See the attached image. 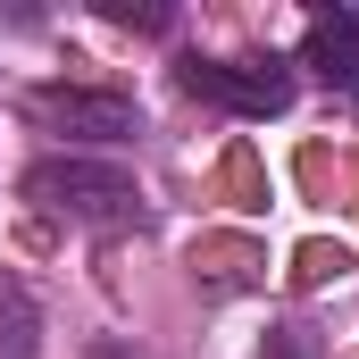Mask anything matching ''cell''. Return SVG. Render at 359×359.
I'll return each instance as SVG.
<instances>
[{"label":"cell","mask_w":359,"mask_h":359,"mask_svg":"<svg viewBox=\"0 0 359 359\" xmlns=\"http://www.w3.org/2000/svg\"><path fill=\"white\" fill-rule=\"evenodd\" d=\"M42 351V309L17 276H0V359H34Z\"/></svg>","instance_id":"obj_5"},{"label":"cell","mask_w":359,"mask_h":359,"mask_svg":"<svg viewBox=\"0 0 359 359\" xmlns=\"http://www.w3.org/2000/svg\"><path fill=\"white\" fill-rule=\"evenodd\" d=\"M351 100H359V84H351Z\"/></svg>","instance_id":"obj_7"},{"label":"cell","mask_w":359,"mask_h":359,"mask_svg":"<svg viewBox=\"0 0 359 359\" xmlns=\"http://www.w3.org/2000/svg\"><path fill=\"white\" fill-rule=\"evenodd\" d=\"M309 67H318L326 84H359V8L309 25Z\"/></svg>","instance_id":"obj_4"},{"label":"cell","mask_w":359,"mask_h":359,"mask_svg":"<svg viewBox=\"0 0 359 359\" xmlns=\"http://www.w3.org/2000/svg\"><path fill=\"white\" fill-rule=\"evenodd\" d=\"M184 84L201 92V100H217V109H234V117H276L292 100V76L276 59H192Z\"/></svg>","instance_id":"obj_3"},{"label":"cell","mask_w":359,"mask_h":359,"mask_svg":"<svg viewBox=\"0 0 359 359\" xmlns=\"http://www.w3.org/2000/svg\"><path fill=\"white\" fill-rule=\"evenodd\" d=\"M25 201H42L50 217H76V226H134L142 217V184L117 159H84V151L34 159L25 168Z\"/></svg>","instance_id":"obj_1"},{"label":"cell","mask_w":359,"mask_h":359,"mask_svg":"<svg viewBox=\"0 0 359 359\" xmlns=\"http://www.w3.org/2000/svg\"><path fill=\"white\" fill-rule=\"evenodd\" d=\"M259 359H318V334H309V326H268Z\"/></svg>","instance_id":"obj_6"},{"label":"cell","mask_w":359,"mask_h":359,"mask_svg":"<svg viewBox=\"0 0 359 359\" xmlns=\"http://www.w3.org/2000/svg\"><path fill=\"white\" fill-rule=\"evenodd\" d=\"M34 117L50 134H76V142H134L142 134V109L126 92H84V84H42L34 92Z\"/></svg>","instance_id":"obj_2"}]
</instances>
